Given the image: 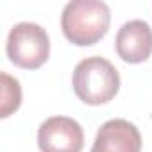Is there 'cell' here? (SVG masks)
<instances>
[{"label":"cell","instance_id":"obj_2","mask_svg":"<svg viewBox=\"0 0 152 152\" xmlns=\"http://www.w3.org/2000/svg\"><path fill=\"white\" fill-rule=\"evenodd\" d=\"M72 86L75 95L88 106H100L115 99L120 90V73L115 64L100 56H91L77 63Z\"/></svg>","mask_w":152,"mask_h":152},{"label":"cell","instance_id":"obj_3","mask_svg":"<svg viewBox=\"0 0 152 152\" xmlns=\"http://www.w3.org/2000/svg\"><path fill=\"white\" fill-rule=\"evenodd\" d=\"M6 52L9 61L25 70H36L50 56V39L47 31L32 22H20L7 34Z\"/></svg>","mask_w":152,"mask_h":152},{"label":"cell","instance_id":"obj_1","mask_svg":"<svg viewBox=\"0 0 152 152\" xmlns=\"http://www.w3.org/2000/svg\"><path fill=\"white\" fill-rule=\"evenodd\" d=\"M109 23L111 11L102 0H72L61 15L64 38L77 47H90L100 41L107 34Z\"/></svg>","mask_w":152,"mask_h":152},{"label":"cell","instance_id":"obj_6","mask_svg":"<svg viewBox=\"0 0 152 152\" xmlns=\"http://www.w3.org/2000/svg\"><path fill=\"white\" fill-rule=\"evenodd\" d=\"M115 45L125 63H143L152 54V29L143 20H129L118 29Z\"/></svg>","mask_w":152,"mask_h":152},{"label":"cell","instance_id":"obj_4","mask_svg":"<svg viewBox=\"0 0 152 152\" xmlns=\"http://www.w3.org/2000/svg\"><path fill=\"white\" fill-rule=\"evenodd\" d=\"M38 147L41 152H81L83 127L70 116H50L38 129Z\"/></svg>","mask_w":152,"mask_h":152},{"label":"cell","instance_id":"obj_5","mask_svg":"<svg viewBox=\"0 0 152 152\" xmlns=\"http://www.w3.org/2000/svg\"><path fill=\"white\" fill-rule=\"evenodd\" d=\"M141 134L134 124L124 118H113L97 131L91 152H140Z\"/></svg>","mask_w":152,"mask_h":152},{"label":"cell","instance_id":"obj_7","mask_svg":"<svg viewBox=\"0 0 152 152\" xmlns=\"http://www.w3.org/2000/svg\"><path fill=\"white\" fill-rule=\"evenodd\" d=\"M0 79H2V113L0 116L7 118L22 104V88L20 83L6 72L0 73Z\"/></svg>","mask_w":152,"mask_h":152}]
</instances>
